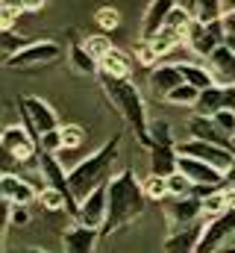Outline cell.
Masks as SVG:
<instances>
[{
	"label": "cell",
	"instance_id": "cell-1",
	"mask_svg": "<svg viewBox=\"0 0 235 253\" xmlns=\"http://www.w3.org/2000/svg\"><path fill=\"white\" fill-rule=\"evenodd\" d=\"M144 206H147V194L144 186L135 180L132 168H123L112 174L109 180V215H106V224H103V236H115L120 230L132 227L141 215H144Z\"/></svg>",
	"mask_w": 235,
	"mask_h": 253
},
{
	"label": "cell",
	"instance_id": "cell-2",
	"mask_svg": "<svg viewBox=\"0 0 235 253\" xmlns=\"http://www.w3.org/2000/svg\"><path fill=\"white\" fill-rule=\"evenodd\" d=\"M100 77V88L109 97V103L115 106V112L123 118V124L129 126V132H135V138L150 147V121H147V106L141 91L132 85V80H118L109 74H97Z\"/></svg>",
	"mask_w": 235,
	"mask_h": 253
},
{
	"label": "cell",
	"instance_id": "cell-3",
	"mask_svg": "<svg viewBox=\"0 0 235 253\" xmlns=\"http://www.w3.org/2000/svg\"><path fill=\"white\" fill-rule=\"evenodd\" d=\"M118 147H120V132H112L91 156H85L82 162H77L71 171H68V183L77 200L88 197L94 189L106 186L112 180V165L118 159Z\"/></svg>",
	"mask_w": 235,
	"mask_h": 253
},
{
	"label": "cell",
	"instance_id": "cell-4",
	"mask_svg": "<svg viewBox=\"0 0 235 253\" xmlns=\"http://www.w3.org/2000/svg\"><path fill=\"white\" fill-rule=\"evenodd\" d=\"M18 112H21L24 126H27L36 138H41L47 129L62 126L59 124L56 109H53L44 97H39V94H21V97H18Z\"/></svg>",
	"mask_w": 235,
	"mask_h": 253
},
{
	"label": "cell",
	"instance_id": "cell-5",
	"mask_svg": "<svg viewBox=\"0 0 235 253\" xmlns=\"http://www.w3.org/2000/svg\"><path fill=\"white\" fill-rule=\"evenodd\" d=\"M62 56V47L56 42H47V39H33L27 47H21L15 56L3 59L6 68L12 71H39V68H47V65L59 62Z\"/></svg>",
	"mask_w": 235,
	"mask_h": 253
},
{
	"label": "cell",
	"instance_id": "cell-6",
	"mask_svg": "<svg viewBox=\"0 0 235 253\" xmlns=\"http://www.w3.org/2000/svg\"><path fill=\"white\" fill-rule=\"evenodd\" d=\"M0 147L6 156H12L15 162H36L39 159V138L27 129L24 124H9L0 135Z\"/></svg>",
	"mask_w": 235,
	"mask_h": 253
},
{
	"label": "cell",
	"instance_id": "cell-7",
	"mask_svg": "<svg viewBox=\"0 0 235 253\" xmlns=\"http://www.w3.org/2000/svg\"><path fill=\"white\" fill-rule=\"evenodd\" d=\"M176 153L179 156H197L221 171H230L235 165V150L233 147H221V144H212V141H200V138H185V141H176Z\"/></svg>",
	"mask_w": 235,
	"mask_h": 253
},
{
	"label": "cell",
	"instance_id": "cell-8",
	"mask_svg": "<svg viewBox=\"0 0 235 253\" xmlns=\"http://www.w3.org/2000/svg\"><path fill=\"white\" fill-rule=\"evenodd\" d=\"M162 212H165L171 230H176V227H188V224H194V221L203 218V197H197V194L168 197V200L162 203Z\"/></svg>",
	"mask_w": 235,
	"mask_h": 253
},
{
	"label": "cell",
	"instance_id": "cell-9",
	"mask_svg": "<svg viewBox=\"0 0 235 253\" xmlns=\"http://www.w3.org/2000/svg\"><path fill=\"white\" fill-rule=\"evenodd\" d=\"M179 171L194 183V186H212V189H227V171L197 159V156H179Z\"/></svg>",
	"mask_w": 235,
	"mask_h": 253
},
{
	"label": "cell",
	"instance_id": "cell-10",
	"mask_svg": "<svg viewBox=\"0 0 235 253\" xmlns=\"http://www.w3.org/2000/svg\"><path fill=\"white\" fill-rule=\"evenodd\" d=\"M106 215H109V183L94 189L88 197L79 200V209H77V221L85 224V227H94V230H103L106 224Z\"/></svg>",
	"mask_w": 235,
	"mask_h": 253
},
{
	"label": "cell",
	"instance_id": "cell-11",
	"mask_svg": "<svg viewBox=\"0 0 235 253\" xmlns=\"http://www.w3.org/2000/svg\"><path fill=\"white\" fill-rule=\"evenodd\" d=\"M100 230L94 227H85V224H74L62 233V251L65 253H94L97 251V242H100Z\"/></svg>",
	"mask_w": 235,
	"mask_h": 253
},
{
	"label": "cell",
	"instance_id": "cell-12",
	"mask_svg": "<svg viewBox=\"0 0 235 253\" xmlns=\"http://www.w3.org/2000/svg\"><path fill=\"white\" fill-rule=\"evenodd\" d=\"M203 227H206V221H194L188 227L168 230V236H165V253H197V245L203 239Z\"/></svg>",
	"mask_w": 235,
	"mask_h": 253
},
{
	"label": "cell",
	"instance_id": "cell-13",
	"mask_svg": "<svg viewBox=\"0 0 235 253\" xmlns=\"http://www.w3.org/2000/svg\"><path fill=\"white\" fill-rule=\"evenodd\" d=\"M221 109H235V85H212L200 91V100L194 106L197 115H215Z\"/></svg>",
	"mask_w": 235,
	"mask_h": 253
},
{
	"label": "cell",
	"instance_id": "cell-14",
	"mask_svg": "<svg viewBox=\"0 0 235 253\" xmlns=\"http://www.w3.org/2000/svg\"><path fill=\"white\" fill-rule=\"evenodd\" d=\"M176 6H179V0H150L144 9V18H141V39L150 42L156 33H162Z\"/></svg>",
	"mask_w": 235,
	"mask_h": 253
},
{
	"label": "cell",
	"instance_id": "cell-15",
	"mask_svg": "<svg viewBox=\"0 0 235 253\" xmlns=\"http://www.w3.org/2000/svg\"><path fill=\"white\" fill-rule=\"evenodd\" d=\"M0 197L9 203H21V206H30L39 200V189L30 183V180H21L15 174H3L0 177Z\"/></svg>",
	"mask_w": 235,
	"mask_h": 253
},
{
	"label": "cell",
	"instance_id": "cell-16",
	"mask_svg": "<svg viewBox=\"0 0 235 253\" xmlns=\"http://www.w3.org/2000/svg\"><path fill=\"white\" fill-rule=\"evenodd\" d=\"M188 135L191 138H200V141H212V144H221V147H233V138L215 124L212 115H191L188 118ZM235 150V147H233Z\"/></svg>",
	"mask_w": 235,
	"mask_h": 253
},
{
	"label": "cell",
	"instance_id": "cell-17",
	"mask_svg": "<svg viewBox=\"0 0 235 253\" xmlns=\"http://www.w3.org/2000/svg\"><path fill=\"white\" fill-rule=\"evenodd\" d=\"M182 83H185V77H182L179 62H159L156 68H150V88L162 100H165L168 91H174L176 85H182Z\"/></svg>",
	"mask_w": 235,
	"mask_h": 253
},
{
	"label": "cell",
	"instance_id": "cell-18",
	"mask_svg": "<svg viewBox=\"0 0 235 253\" xmlns=\"http://www.w3.org/2000/svg\"><path fill=\"white\" fill-rule=\"evenodd\" d=\"M182 44H185L194 56H200V59H209L212 50L218 47V44L212 42V36H209V24H200V21H191V24L182 30Z\"/></svg>",
	"mask_w": 235,
	"mask_h": 253
},
{
	"label": "cell",
	"instance_id": "cell-19",
	"mask_svg": "<svg viewBox=\"0 0 235 253\" xmlns=\"http://www.w3.org/2000/svg\"><path fill=\"white\" fill-rule=\"evenodd\" d=\"M209 68H212V74H215V80L221 85H235V50H230L227 44L212 50Z\"/></svg>",
	"mask_w": 235,
	"mask_h": 253
},
{
	"label": "cell",
	"instance_id": "cell-20",
	"mask_svg": "<svg viewBox=\"0 0 235 253\" xmlns=\"http://www.w3.org/2000/svg\"><path fill=\"white\" fill-rule=\"evenodd\" d=\"M150 174L159 177H171L179 171V153L176 147H165V144H150Z\"/></svg>",
	"mask_w": 235,
	"mask_h": 253
},
{
	"label": "cell",
	"instance_id": "cell-21",
	"mask_svg": "<svg viewBox=\"0 0 235 253\" xmlns=\"http://www.w3.org/2000/svg\"><path fill=\"white\" fill-rule=\"evenodd\" d=\"M132 56L112 47L103 59H100V74H109V77H118V80H132Z\"/></svg>",
	"mask_w": 235,
	"mask_h": 253
},
{
	"label": "cell",
	"instance_id": "cell-22",
	"mask_svg": "<svg viewBox=\"0 0 235 253\" xmlns=\"http://www.w3.org/2000/svg\"><path fill=\"white\" fill-rule=\"evenodd\" d=\"M68 59H71V68H74L77 74H82V77H94V74H100V62L88 53V47H85L82 42H71V47H68Z\"/></svg>",
	"mask_w": 235,
	"mask_h": 253
},
{
	"label": "cell",
	"instance_id": "cell-23",
	"mask_svg": "<svg viewBox=\"0 0 235 253\" xmlns=\"http://www.w3.org/2000/svg\"><path fill=\"white\" fill-rule=\"evenodd\" d=\"M179 68H182V77H185V83L197 85L200 91H203V88H212V85H218V80H215L212 68H206V65H200V62H179Z\"/></svg>",
	"mask_w": 235,
	"mask_h": 253
},
{
	"label": "cell",
	"instance_id": "cell-24",
	"mask_svg": "<svg viewBox=\"0 0 235 253\" xmlns=\"http://www.w3.org/2000/svg\"><path fill=\"white\" fill-rule=\"evenodd\" d=\"M197 100H200V88L191 85V83H182V85H176L174 91L165 94V103H171V106H182V109H194Z\"/></svg>",
	"mask_w": 235,
	"mask_h": 253
},
{
	"label": "cell",
	"instance_id": "cell-25",
	"mask_svg": "<svg viewBox=\"0 0 235 253\" xmlns=\"http://www.w3.org/2000/svg\"><path fill=\"white\" fill-rule=\"evenodd\" d=\"M191 15L200 24H212L221 21L224 15V0H191Z\"/></svg>",
	"mask_w": 235,
	"mask_h": 253
},
{
	"label": "cell",
	"instance_id": "cell-26",
	"mask_svg": "<svg viewBox=\"0 0 235 253\" xmlns=\"http://www.w3.org/2000/svg\"><path fill=\"white\" fill-rule=\"evenodd\" d=\"M150 144L176 147V141H174V126H171V121H165V118H156V121H150Z\"/></svg>",
	"mask_w": 235,
	"mask_h": 253
},
{
	"label": "cell",
	"instance_id": "cell-27",
	"mask_svg": "<svg viewBox=\"0 0 235 253\" xmlns=\"http://www.w3.org/2000/svg\"><path fill=\"white\" fill-rule=\"evenodd\" d=\"M147 200H156V203H165L168 200V177H159V174H150L147 180H141Z\"/></svg>",
	"mask_w": 235,
	"mask_h": 253
},
{
	"label": "cell",
	"instance_id": "cell-28",
	"mask_svg": "<svg viewBox=\"0 0 235 253\" xmlns=\"http://www.w3.org/2000/svg\"><path fill=\"white\" fill-rule=\"evenodd\" d=\"M153 47H156V53L159 56H165V53H171L176 44H182V33H176V30H171V27H165L162 33H156L153 39Z\"/></svg>",
	"mask_w": 235,
	"mask_h": 253
},
{
	"label": "cell",
	"instance_id": "cell-29",
	"mask_svg": "<svg viewBox=\"0 0 235 253\" xmlns=\"http://www.w3.org/2000/svg\"><path fill=\"white\" fill-rule=\"evenodd\" d=\"M39 203H41V209H47V212H68V197L62 194V191L50 189V186H44V189L39 191Z\"/></svg>",
	"mask_w": 235,
	"mask_h": 253
},
{
	"label": "cell",
	"instance_id": "cell-30",
	"mask_svg": "<svg viewBox=\"0 0 235 253\" xmlns=\"http://www.w3.org/2000/svg\"><path fill=\"white\" fill-rule=\"evenodd\" d=\"M132 59L141 65V68H156V62L162 59L159 53H156V47H153V42H147V39H141L138 44H135V50H132Z\"/></svg>",
	"mask_w": 235,
	"mask_h": 253
},
{
	"label": "cell",
	"instance_id": "cell-31",
	"mask_svg": "<svg viewBox=\"0 0 235 253\" xmlns=\"http://www.w3.org/2000/svg\"><path fill=\"white\" fill-rule=\"evenodd\" d=\"M94 24L100 27V33H112V30L120 27V12H118L115 6H100L94 12Z\"/></svg>",
	"mask_w": 235,
	"mask_h": 253
},
{
	"label": "cell",
	"instance_id": "cell-32",
	"mask_svg": "<svg viewBox=\"0 0 235 253\" xmlns=\"http://www.w3.org/2000/svg\"><path fill=\"white\" fill-rule=\"evenodd\" d=\"M82 44L88 47V53L100 62L109 50H112V42H109V33H94V36H88V39H82Z\"/></svg>",
	"mask_w": 235,
	"mask_h": 253
},
{
	"label": "cell",
	"instance_id": "cell-33",
	"mask_svg": "<svg viewBox=\"0 0 235 253\" xmlns=\"http://www.w3.org/2000/svg\"><path fill=\"white\" fill-rule=\"evenodd\" d=\"M21 15H24V6H21L18 0H3V6H0V30H3V33L12 30Z\"/></svg>",
	"mask_w": 235,
	"mask_h": 253
},
{
	"label": "cell",
	"instance_id": "cell-34",
	"mask_svg": "<svg viewBox=\"0 0 235 253\" xmlns=\"http://www.w3.org/2000/svg\"><path fill=\"white\" fill-rule=\"evenodd\" d=\"M194 191V183L182 174V171H176L168 177V197H185V194H191Z\"/></svg>",
	"mask_w": 235,
	"mask_h": 253
},
{
	"label": "cell",
	"instance_id": "cell-35",
	"mask_svg": "<svg viewBox=\"0 0 235 253\" xmlns=\"http://www.w3.org/2000/svg\"><path fill=\"white\" fill-rule=\"evenodd\" d=\"M39 150H47V153H62V150H65V141H62V126H56V129H47V132L39 138Z\"/></svg>",
	"mask_w": 235,
	"mask_h": 253
},
{
	"label": "cell",
	"instance_id": "cell-36",
	"mask_svg": "<svg viewBox=\"0 0 235 253\" xmlns=\"http://www.w3.org/2000/svg\"><path fill=\"white\" fill-rule=\"evenodd\" d=\"M30 42H33V39H24V36H15L12 30H6V33H3V42H0V44H3V59H9V56H15V53H18L21 47H27Z\"/></svg>",
	"mask_w": 235,
	"mask_h": 253
},
{
	"label": "cell",
	"instance_id": "cell-37",
	"mask_svg": "<svg viewBox=\"0 0 235 253\" xmlns=\"http://www.w3.org/2000/svg\"><path fill=\"white\" fill-rule=\"evenodd\" d=\"M85 138V129L79 124H62V141H65V150H77Z\"/></svg>",
	"mask_w": 235,
	"mask_h": 253
},
{
	"label": "cell",
	"instance_id": "cell-38",
	"mask_svg": "<svg viewBox=\"0 0 235 253\" xmlns=\"http://www.w3.org/2000/svg\"><path fill=\"white\" fill-rule=\"evenodd\" d=\"M30 224V206L9 203V227H27Z\"/></svg>",
	"mask_w": 235,
	"mask_h": 253
},
{
	"label": "cell",
	"instance_id": "cell-39",
	"mask_svg": "<svg viewBox=\"0 0 235 253\" xmlns=\"http://www.w3.org/2000/svg\"><path fill=\"white\" fill-rule=\"evenodd\" d=\"M212 118H215V124L221 126L230 138H233V135H235V109H221V112H215Z\"/></svg>",
	"mask_w": 235,
	"mask_h": 253
},
{
	"label": "cell",
	"instance_id": "cell-40",
	"mask_svg": "<svg viewBox=\"0 0 235 253\" xmlns=\"http://www.w3.org/2000/svg\"><path fill=\"white\" fill-rule=\"evenodd\" d=\"M221 24H224L227 36H235V6H233V9H224V15H221Z\"/></svg>",
	"mask_w": 235,
	"mask_h": 253
},
{
	"label": "cell",
	"instance_id": "cell-41",
	"mask_svg": "<svg viewBox=\"0 0 235 253\" xmlns=\"http://www.w3.org/2000/svg\"><path fill=\"white\" fill-rule=\"evenodd\" d=\"M18 3L24 6V12H41L47 6V0H18Z\"/></svg>",
	"mask_w": 235,
	"mask_h": 253
},
{
	"label": "cell",
	"instance_id": "cell-42",
	"mask_svg": "<svg viewBox=\"0 0 235 253\" xmlns=\"http://www.w3.org/2000/svg\"><path fill=\"white\" fill-rule=\"evenodd\" d=\"M12 253H47V251H41V248H21V251H12Z\"/></svg>",
	"mask_w": 235,
	"mask_h": 253
},
{
	"label": "cell",
	"instance_id": "cell-43",
	"mask_svg": "<svg viewBox=\"0 0 235 253\" xmlns=\"http://www.w3.org/2000/svg\"><path fill=\"white\" fill-rule=\"evenodd\" d=\"M224 44H227L230 50H235V36H227V42H224Z\"/></svg>",
	"mask_w": 235,
	"mask_h": 253
}]
</instances>
